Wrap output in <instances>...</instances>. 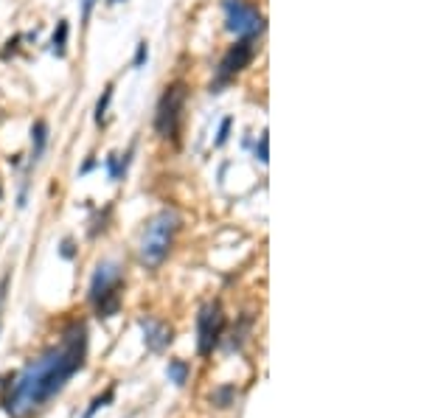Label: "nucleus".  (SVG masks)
<instances>
[{
	"instance_id": "obj_21",
	"label": "nucleus",
	"mask_w": 421,
	"mask_h": 418,
	"mask_svg": "<svg viewBox=\"0 0 421 418\" xmlns=\"http://www.w3.org/2000/svg\"><path fill=\"white\" fill-rule=\"evenodd\" d=\"M93 166H96V160H87V163L82 166V174H87V171H90V169H93Z\"/></svg>"
},
{
	"instance_id": "obj_14",
	"label": "nucleus",
	"mask_w": 421,
	"mask_h": 418,
	"mask_svg": "<svg viewBox=\"0 0 421 418\" xmlns=\"http://www.w3.org/2000/svg\"><path fill=\"white\" fill-rule=\"evenodd\" d=\"M112 399H115V387L110 384V387H107V391H104L101 396H96L93 402H90V407H87V413H84V418H93V415H96V413H99L101 407H107V404H110Z\"/></svg>"
},
{
	"instance_id": "obj_19",
	"label": "nucleus",
	"mask_w": 421,
	"mask_h": 418,
	"mask_svg": "<svg viewBox=\"0 0 421 418\" xmlns=\"http://www.w3.org/2000/svg\"><path fill=\"white\" fill-rule=\"evenodd\" d=\"M99 3V0H82V23L90 20V14H93V6Z\"/></svg>"
},
{
	"instance_id": "obj_2",
	"label": "nucleus",
	"mask_w": 421,
	"mask_h": 418,
	"mask_svg": "<svg viewBox=\"0 0 421 418\" xmlns=\"http://www.w3.org/2000/svg\"><path fill=\"white\" fill-rule=\"evenodd\" d=\"M180 225H183V219H180V214L174 211V208H163V211H158L152 219L146 222L143 233H141V261L146 267H160L174 245V236L180 233Z\"/></svg>"
},
{
	"instance_id": "obj_6",
	"label": "nucleus",
	"mask_w": 421,
	"mask_h": 418,
	"mask_svg": "<svg viewBox=\"0 0 421 418\" xmlns=\"http://www.w3.org/2000/svg\"><path fill=\"white\" fill-rule=\"evenodd\" d=\"M253 56H256V40H250V37H242L236 45H230L225 51V56H222L219 68H217V79L210 82V93H222V87L230 84L253 62Z\"/></svg>"
},
{
	"instance_id": "obj_13",
	"label": "nucleus",
	"mask_w": 421,
	"mask_h": 418,
	"mask_svg": "<svg viewBox=\"0 0 421 418\" xmlns=\"http://www.w3.org/2000/svg\"><path fill=\"white\" fill-rule=\"evenodd\" d=\"M233 399H236V387L233 384H222V387H217V391L210 393V402H214L217 407H230Z\"/></svg>"
},
{
	"instance_id": "obj_20",
	"label": "nucleus",
	"mask_w": 421,
	"mask_h": 418,
	"mask_svg": "<svg viewBox=\"0 0 421 418\" xmlns=\"http://www.w3.org/2000/svg\"><path fill=\"white\" fill-rule=\"evenodd\" d=\"M59 253H62V258H73V256H76L71 238H65V242H62V250H59Z\"/></svg>"
},
{
	"instance_id": "obj_12",
	"label": "nucleus",
	"mask_w": 421,
	"mask_h": 418,
	"mask_svg": "<svg viewBox=\"0 0 421 418\" xmlns=\"http://www.w3.org/2000/svg\"><path fill=\"white\" fill-rule=\"evenodd\" d=\"M130 155H132V152L107 158V171H110V177H112V180H121V177L127 174V166H130Z\"/></svg>"
},
{
	"instance_id": "obj_15",
	"label": "nucleus",
	"mask_w": 421,
	"mask_h": 418,
	"mask_svg": "<svg viewBox=\"0 0 421 418\" xmlns=\"http://www.w3.org/2000/svg\"><path fill=\"white\" fill-rule=\"evenodd\" d=\"M110 101H112V84H107V87H104V96H101V99H99V104H96V121H99V124L104 121Z\"/></svg>"
},
{
	"instance_id": "obj_17",
	"label": "nucleus",
	"mask_w": 421,
	"mask_h": 418,
	"mask_svg": "<svg viewBox=\"0 0 421 418\" xmlns=\"http://www.w3.org/2000/svg\"><path fill=\"white\" fill-rule=\"evenodd\" d=\"M267 143H269V138H267V132H261V138L256 143V158H258V163H267L269 160L267 158Z\"/></svg>"
},
{
	"instance_id": "obj_9",
	"label": "nucleus",
	"mask_w": 421,
	"mask_h": 418,
	"mask_svg": "<svg viewBox=\"0 0 421 418\" xmlns=\"http://www.w3.org/2000/svg\"><path fill=\"white\" fill-rule=\"evenodd\" d=\"M45 146H48V124L45 121H34V127H32V166H37V160L43 158V152H45Z\"/></svg>"
},
{
	"instance_id": "obj_3",
	"label": "nucleus",
	"mask_w": 421,
	"mask_h": 418,
	"mask_svg": "<svg viewBox=\"0 0 421 418\" xmlns=\"http://www.w3.org/2000/svg\"><path fill=\"white\" fill-rule=\"evenodd\" d=\"M121 289H124V273L115 261H101L90 281V304L96 306V315L101 320L118 315L121 309Z\"/></svg>"
},
{
	"instance_id": "obj_11",
	"label": "nucleus",
	"mask_w": 421,
	"mask_h": 418,
	"mask_svg": "<svg viewBox=\"0 0 421 418\" xmlns=\"http://www.w3.org/2000/svg\"><path fill=\"white\" fill-rule=\"evenodd\" d=\"M166 373H169V382H174L177 387H183V384L189 382V373H191V368H189V362H186V360H169V368H166Z\"/></svg>"
},
{
	"instance_id": "obj_7",
	"label": "nucleus",
	"mask_w": 421,
	"mask_h": 418,
	"mask_svg": "<svg viewBox=\"0 0 421 418\" xmlns=\"http://www.w3.org/2000/svg\"><path fill=\"white\" fill-rule=\"evenodd\" d=\"M225 332V312L219 301H208L197 315V351L200 356H210Z\"/></svg>"
},
{
	"instance_id": "obj_4",
	"label": "nucleus",
	"mask_w": 421,
	"mask_h": 418,
	"mask_svg": "<svg viewBox=\"0 0 421 418\" xmlns=\"http://www.w3.org/2000/svg\"><path fill=\"white\" fill-rule=\"evenodd\" d=\"M186 84H169L166 93L158 101V115H155V130L166 140L180 138V127H183V110H186Z\"/></svg>"
},
{
	"instance_id": "obj_5",
	"label": "nucleus",
	"mask_w": 421,
	"mask_h": 418,
	"mask_svg": "<svg viewBox=\"0 0 421 418\" xmlns=\"http://www.w3.org/2000/svg\"><path fill=\"white\" fill-rule=\"evenodd\" d=\"M222 9H225L228 32L236 34L239 40L242 37L256 40L264 32V14L250 3V0H222Z\"/></svg>"
},
{
	"instance_id": "obj_1",
	"label": "nucleus",
	"mask_w": 421,
	"mask_h": 418,
	"mask_svg": "<svg viewBox=\"0 0 421 418\" xmlns=\"http://www.w3.org/2000/svg\"><path fill=\"white\" fill-rule=\"evenodd\" d=\"M87 360V325L82 320L71 323L56 345L45 348L37 360L28 362L20 373L3 376V410L12 418H32L43 410L73 373L84 368Z\"/></svg>"
},
{
	"instance_id": "obj_16",
	"label": "nucleus",
	"mask_w": 421,
	"mask_h": 418,
	"mask_svg": "<svg viewBox=\"0 0 421 418\" xmlns=\"http://www.w3.org/2000/svg\"><path fill=\"white\" fill-rule=\"evenodd\" d=\"M146 59H149V48H146V42H138V48H135V59H132V65L141 71L143 65H146Z\"/></svg>"
},
{
	"instance_id": "obj_8",
	"label": "nucleus",
	"mask_w": 421,
	"mask_h": 418,
	"mask_svg": "<svg viewBox=\"0 0 421 418\" xmlns=\"http://www.w3.org/2000/svg\"><path fill=\"white\" fill-rule=\"evenodd\" d=\"M141 328H143V343L149 351H155L160 354L163 348H169V343L174 340V332H171V325L155 320V317H141Z\"/></svg>"
},
{
	"instance_id": "obj_10",
	"label": "nucleus",
	"mask_w": 421,
	"mask_h": 418,
	"mask_svg": "<svg viewBox=\"0 0 421 418\" xmlns=\"http://www.w3.org/2000/svg\"><path fill=\"white\" fill-rule=\"evenodd\" d=\"M51 51L59 59L68 53V20H59L56 23V32H53V40H51Z\"/></svg>"
},
{
	"instance_id": "obj_18",
	"label": "nucleus",
	"mask_w": 421,
	"mask_h": 418,
	"mask_svg": "<svg viewBox=\"0 0 421 418\" xmlns=\"http://www.w3.org/2000/svg\"><path fill=\"white\" fill-rule=\"evenodd\" d=\"M230 124H233V118H225L222 127H219V135H217V140H214V146H225V140H228V135H230Z\"/></svg>"
}]
</instances>
